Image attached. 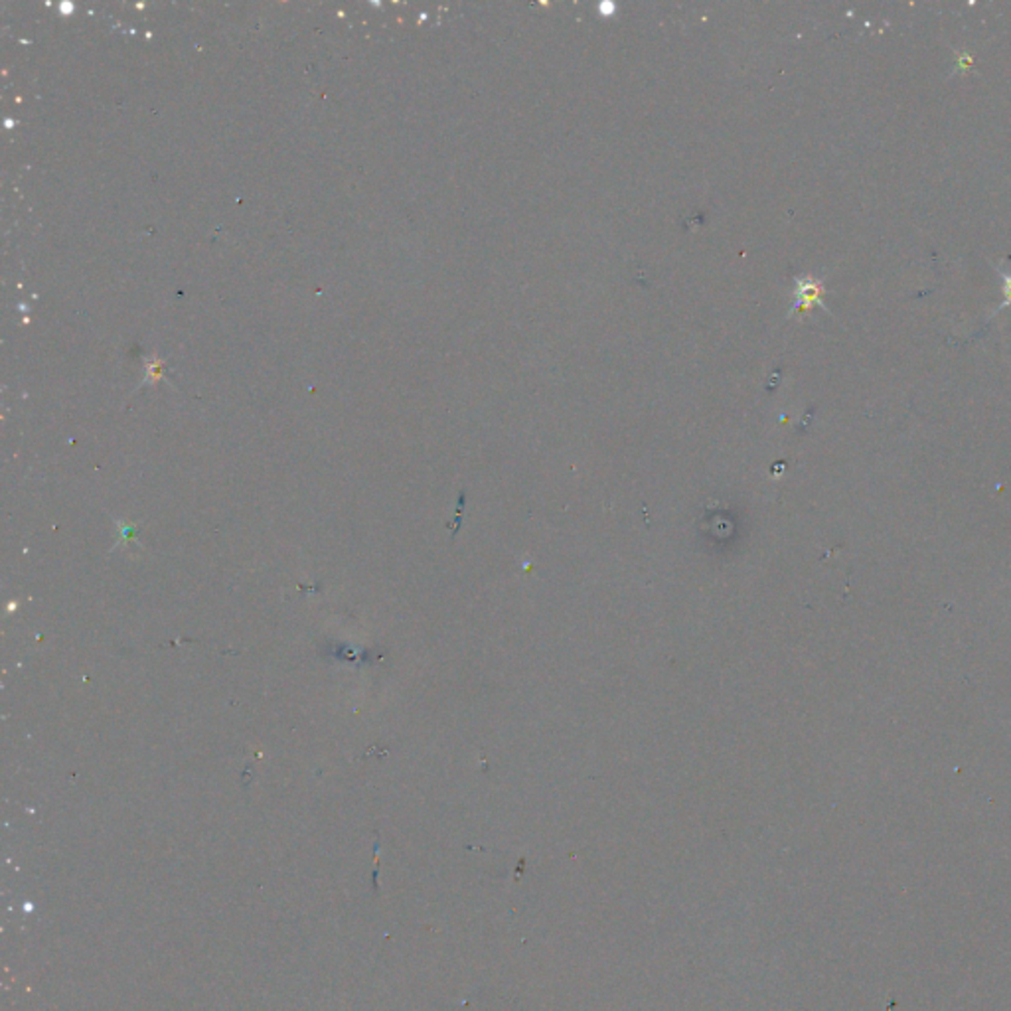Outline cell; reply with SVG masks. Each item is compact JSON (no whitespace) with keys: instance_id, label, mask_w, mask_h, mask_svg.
Masks as SVG:
<instances>
[{"instance_id":"1","label":"cell","mask_w":1011,"mask_h":1011,"mask_svg":"<svg viewBox=\"0 0 1011 1011\" xmlns=\"http://www.w3.org/2000/svg\"><path fill=\"white\" fill-rule=\"evenodd\" d=\"M824 297V289H822V283L816 281L812 277H804V279H796V292H794V307H793V315L798 310H808L814 305H820L824 307L822 302Z\"/></svg>"},{"instance_id":"2","label":"cell","mask_w":1011,"mask_h":1011,"mask_svg":"<svg viewBox=\"0 0 1011 1011\" xmlns=\"http://www.w3.org/2000/svg\"><path fill=\"white\" fill-rule=\"evenodd\" d=\"M998 273L1001 275V277H1004V297H1006V300L1001 302L999 308H998V310H1001V308H1006V307H1011V273H1004V271H999V269H998Z\"/></svg>"}]
</instances>
